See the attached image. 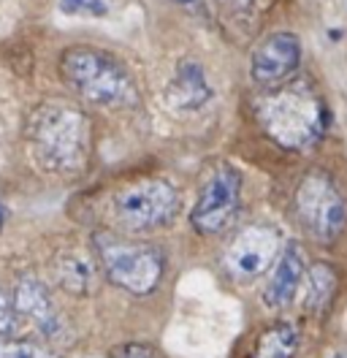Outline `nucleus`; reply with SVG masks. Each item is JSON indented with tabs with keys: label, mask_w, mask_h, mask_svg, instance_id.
<instances>
[{
	"label": "nucleus",
	"mask_w": 347,
	"mask_h": 358,
	"mask_svg": "<svg viewBox=\"0 0 347 358\" xmlns=\"http://www.w3.org/2000/svg\"><path fill=\"white\" fill-rule=\"evenodd\" d=\"M27 144L36 160L55 174H79L90 160L92 128L82 109L60 101L41 103L27 117Z\"/></svg>",
	"instance_id": "nucleus-1"
},
{
	"label": "nucleus",
	"mask_w": 347,
	"mask_h": 358,
	"mask_svg": "<svg viewBox=\"0 0 347 358\" xmlns=\"http://www.w3.org/2000/svg\"><path fill=\"white\" fill-rule=\"evenodd\" d=\"M60 76L76 95L95 106L128 109L139 103V87L128 68L108 52L92 46H71L60 57Z\"/></svg>",
	"instance_id": "nucleus-2"
},
{
	"label": "nucleus",
	"mask_w": 347,
	"mask_h": 358,
	"mask_svg": "<svg viewBox=\"0 0 347 358\" xmlns=\"http://www.w3.org/2000/svg\"><path fill=\"white\" fill-rule=\"evenodd\" d=\"M258 120L263 122L266 134L280 141L282 147L302 150L323 134L325 109L304 85H290L269 92L260 101Z\"/></svg>",
	"instance_id": "nucleus-3"
},
{
	"label": "nucleus",
	"mask_w": 347,
	"mask_h": 358,
	"mask_svg": "<svg viewBox=\"0 0 347 358\" xmlns=\"http://www.w3.org/2000/svg\"><path fill=\"white\" fill-rule=\"evenodd\" d=\"M95 250L106 277L125 291L144 296L157 288L163 277V255L152 245L128 242L114 234H98Z\"/></svg>",
	"instance_id": "nucleus-4"
},
{
	"label": "nucleus",
	"mask_w": 347,
	"mask_h": 358,
	"mask_svg": "<svg viewBox=\"0 0 347 358\" xmlns=\"http://www.w3.org/2000/svg\"><path fill=\"white\" fill-rule=\"evenodd\" d=\"M302 225L318 242H334L347 225V203L325 174H309L296 193Z\"/></svg>",
	"instance_id": "nucleus-5"
},
{
	"label": "nucleus",
	"mask_w": 347,
	"mask_h": 358,
	"mask_svg": "<svg viewBox=\"0 0 347 358\" xmlns=\"http://www.w3.org/2000/svg\"><path fill=\"white\" fill-rule=\"evenodd\" d=\"M176 209H179V196L163 179L136 182L120 190L114 199V215L130 231H147L169 223Z\"/></svg>",
	"instance_id": "nucleus-6"
},
{
	"label": "nucleus",
	"mask_w": 347,
	"mask_h": 358,
	"mask_svg": "<svg viewBox=\"0 0 347 358\" xmlns=\"http://www.w3.org/2000/svg\"><path fill=\"white\" fill-rule=\"evenodd\" d=\"M241 196V177L234 169H220L204 185L190 220L201 234H217L234 220Z\"/></svg>",
	"instance_id": "nucleus-7"
},
{
	"label": "nucleus",
	"mask_w": 347,
	"mask_h": 358,
	"mask_svg": "<svg viewBox=\"0 0 347 358\" xmlns=\"http://www.w3.org/2000/svg\"><path fill=\"white\" fill-rule=\"evenodd\" d=\"M280 239L271 228L266 225H250L239 234L236 239L228 247L225 264L231 268L234 277H258L266 268L271 266L274 255H277Z\"/></svg>",
	"instance_id": "nucleus-8"
},
{
	"label": "nucleus",
	"mask_w": 347,
	"mask_h": 358,
	"mask_svg": "<svg viewBox=\"0 0 347 358\" xmlns=\"http://www.w3.org/2000/svg\"><path fill=\"white\" fill-rule=\"evenodd\" d=\"M11 307H14L17 317L22 315V317L33 320V326L46 336L60 331V315L55 310L49 288L38 277H22L14 288V296H11Z\"/></svg>",
	"instance_id": "nucleus-9"
},
{
	"label": "nucleus",
	"mask_w": 347,
	"mask_h": 358,
	"mask_svg": "<svg viewBox=\"0 0 347 358\" xmlns=\"http://www.w3.org/2000/svg\"><path fill=\"white\" fill-rule=\"evenodd\" d=\"M302 60V44L290 33L269 36L253 55V76L258 82H274L288 76Z\"/></svg>",
	"instance_id": "nucleus-10"
},
{
	"label": "nucleus",
	"mask_w": 347,
	"mask_h": 358,
	"mask_svg": "<svg viewBox=\"0 0 347 358\" xmlns=\"http://www.w3.org/2000/svg\"><path fill=\"white\" fill-rule=\"evenodd\" d=\"M302 280H304L302 250H299V245H288L285 252H282L280 264L274 268V274H271V280H269V285H266V293H263L266 304L269 307H285V304H290L296 291H299V285H302Z\"/></svg>",
	"instance_id": "nucleus-11"
},
{
	"label": "nucleus",
	"mask_w": 347,
	"mask_h": 358,
	"mask_svg": "<svg viewBox=\"0 0 347 358\" xmlns=\"http://www.w3.org/2000/svg\"><path fill=\"white\" fill-rule=\"evenodd\" d=\"M209 85L204 79V71L195 63H185L179 68V73L174 76L171 87H169V106L171 109H198L201 103L209 101Z\"/></svg>",
	"instance_id": "nucleus-12"
},
{
	"label": "nucleus",
	"mask_w": 347,
	"mask_h": 358,
	"mask_svg": "<svg viewBox=\"0 0 347 358\" xmlns=\"http://www.w3.org/2000/svg\"><path fill=\"white\" fill-rule=\"evenodd\" d=\"M55 274H57V282L63 285L68 293H76V296H85L92 291V282H95V268L90 264V258L79 255V252H65L57 258L55 264Z\"/></svg>",
	"instance_id": "nucleus-13"
},
{
	"label": "nucleus",
	"mask_w": 347,
	"mask_h": 358,
	"mask_svg": "<svg viewBox=\"0 0 347 358\" xmlns=\"http://www.w3.org/2000/svg\"><path fill=\"white\" fill-rule=\"evenodd\" d=\"M299 350V334L290 323H274L258 339L253 358H293Z\"/></svg>",
	"instance_id": "nucleus-14"
},
{
	"label": "nucleus",
	"mask_w": 347,
	"mask_h": 358,
	"mask_svg": "<svg viewBox=\"0 0 347 358\" xmlns=\"http://www.w3.org/2000/svg\"><path fill=\"white\" fill-rule=\"evenodd\" d=\"M337 291V274L325 264H315L309 268V307L312 310H325L328 301Z\"/></svg>",
	"instance_id": "nucleus-15"
},
{
	"label": "nucleus",
	"mask_w": 347,
	"mask_h": 358,
	"mask_svg": "<svg viewBox=\"0 0 347 358\" xmlns=\"http://www.w3.org/2000/svg\"><path fill=\"white\" fill-rule=\"evenodd\" d=\"M0 358H52V353L41 345L27 342V339L0 334Z\"/></svg>",
	"instance_id": "nucleus-16"
},
{
	"label": "nucleus",
	"mask_w": 347,
	"mask_h": 358,
	"mask_svg": "<svg viewBox=\"0 0 347 358\" xmlns=\"http://www.w3.org/2000/svg\"><path fill=\"white\" fill-rule=\"evenodd\" d=\"M60 11L68 17H106L108 6L104 0H60Z\"/></svg>",
	"instance_id": "nucleus-17"
},
{
	"label": "nucleus",
	"mask_w": 347,
	"mask_h": 358,
	"mask_svg": "<svg viewBox=\"0 0 347 358\" xmlns=\"http://www.w3.org/2000/svg\"><path fill=\"white\" fill-rule=\"evenodd\" d=\"M17 329V313L11 307V299L0 291V334H14Z\"/></svg>",
	"instance_id": "nucleus-18"
},
{
	"label": "nucleus",
	"mask_w": 347,
	"mask_h": 358,
	"mask_svg": "<svg viewBox=\"0 0 347 358\" xmlns=\"http://www.w3.org/2000/svg\"><path fill=\"white\" fill-rule=\"evenodd\" d=\"M114 358H157V353L147 345H125L114 353Z\"/></svg>",
	"instance_id": "nucleus-19"
},
{
	"label": "nucleus",
	"mask_w": 347,
	"mask_h": 358,
	"mask_svg": "<svg viewBox=\"0 0 347 358\" xmlns=\"http://www.w3.org/2000/svg\"><path fill=\"white\" fill-rule=\"evenodd\" d=\"M231 6H236V8H250V6H255V0H228Z\"/></svg>",
	"instance_id": "nucleus-20"
},
{
	"label": "nucleus",
	"mask_w": 347,
	"mask_h": 358,
	"mask_svg": "<svg viewBox=\"0 0 347 358\" xmlns=\"http://www.w3.org/2000/svg\"><path fill=\"white\" fill-rule=\"evenodd\" d=\"M3 223H6V209H3V203H0V228H3Z\"/></svg>",
	"instance_id": "nucleus-21"
}]
</instances>
